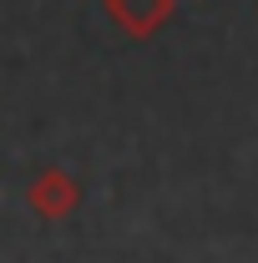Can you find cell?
Listing matches in <instances>:
<instances>
[{
    "instance_id": "obj_1",
    "label": "cell",
    "mask_w": 258,
    "mask_h": 263,
    "mask_svg": "<svg viewBox=\"0 0 258 263\" xmlns=\"http://www.w3.org/2000/svg\"><path fill=\"white\" fill-rule=\"evenodd\" d=\"M35 218H51V223H61L66 213H76V202H81V182L61 172V167H46L41 177L31 182V193H26Z\"/></svg>"
},
{
    "instance_id": "obj_2",
    "label": "cell",
    "mask_w": 258,
    "mask_h": 263,
    "mask_svg": "<svg viewBox=\"0 0 258 263\" xmlns=\"http://www.w3.org/2000/svg\"><path fill=\"white\" fill-rule=\"evenodd\" d=\"M106 15L122 26L127 35H157L172 15H177V0H106Z\"/></svg>"
}]
</instances>
